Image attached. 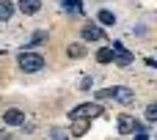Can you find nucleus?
Wrapping results in <instances>:
<instances>
[{
  "mask_svg": "<svg viewBox=\"0 0 157 140\" xmlns=\"http://www.w3.org/2000/svg\"><path fill=\"white\" fill-rule=\"evenodd\" d=\"M80 36H83V41H102V39H105V33H102V28H99L97 22H88V25H83Z\"/></svg>",
  "mask_w": 157,
  "mask_h": 140,
  "instance_id": "obj_6",
  "label": "nucleus"
},
{
  "mask_svg": "<svg viewBox=\"0 0 157 140\" xmlns=\"http://www.w3.org/2000/svg\"><path fill=\"white\" fill-rule=\"evenodd\" d=\"M132 127H135V118L130 113H121L119 116V135H132Z\"/></svg>",
  "mask_w": 157,
  "mask_h": 140,
  "instance_id": "obj_10",
  "label": "nucleus"
},
{
  "mask_svg": "<svg viewBox=\"0 0 157 140\" xmlns=\"http://www.w3.org/2000/svg\"><path fill=\"white\" fill-rule=\"evenodd\" d=\"M17 8L25 14V17H33L41 11V0H17Z\"/></svg>",
  "mask_w": 157,
  "mask_h": 140,
  "instance_id": "obj_8",
  "label": "nucleus"
},
{
  "mask_svg": "<svg viewBox=\"0 0 157 140\" xmlns=\"http://www.w3.org/2000/svg\"><path fill=\"white\" fill-rule=\"evenodd\" d=\"M3 124L6 127H25V110L22 107H6L3 110Z\"/></svg>",
  "mask_w": 157,
  "mask_h": 140,
  "instance_id": "obj_4",
  "label": "nucleus"
},
{
  "mask_svg": "<svg viewBox=\"0 0 157 140\" xmlns=\"http://www.w3.org/2000/svg\"><path fill=\"white\" fill-rule=\"evenodd\" d=\"M97 22H99V25H116V14L108 11V8H102V11L97 14Z\"/></svg>",
  "mask_w": 157,
  "mask_h": 140,
  "instance_id": "obj_12",
  "label": "nucleus"
},
{
  "mask_svg": "<svg viewBox=\"0 0 157 140\" xmlns=\"http://www.w3.org/2000/svg\"><path fill=\"white\" fill-rule=\"evenodd\" d=\"M110 50H113V63H116L119 69L132 66V61H135V58H132V52H130V50H124V44H121V41H113V44H110Z\"/></svg>",
  "mask_w": 157,
  "mask_h": 140,
  "instance_id": "obj_2",
  "label": "nucleus"
},
{
  "mask_svg": "<svg viewBox=\"0 0 157 140\" xmlns=\"http://www.w3.org/2000/svg\"><path fill=\"white\" fill-rule=\"evenodd\" d=\"M94 96H97V102H105V99H113V88H99V91H97Z\"/></svg>",
  "mask_w": 157,
  "mask_h": 140,
  "instance_id": "obj_16",
  "label": "nucleus"
},
{
  "mask_svg": "<svg viewBox=\"0 0 157 140\" xmlns=\"http://www.w3.org/2000/svg\"><path fill=\"white\" fill-rule=\"evenodd\" d=\"M146 121H157V105H149L146 107Z\"/></svg>",
  "mask_w": 157,
  "mask_h": 140,
  "instance_id": "obj_17",
  "label": "nucleus"
},
{
  "mask_svg": "<svg viewBox=\"0 0 157 140\" xmlns=\"http://www.w3.org/2000/svg\"><path fill=\"white\" fill-rule=\"evenodd\" d=\"M91 127V118H72V127H69V135L72 138H83Z\"/></svg>",
  "mask_w": 157,
  "mask_h": 140,
  "instance_id": "obj_7",
  "label": "nucleus"
},
{
  "mask_svg": "<svg viewBox=\"0 0 157 140\" xmlns=\"http://www.w3.org/2000/svg\"><path fill=\"white\" fill-rule=\"evenodd\" d=\"M17 11V3L14 0H0V22H8Z\"/></svg>",
  "mask_w": 157,
  "mask_h": 140,
  "instance_id": "obj_11",
  "label": "nucleus"
},
{
  "mask_svg": "<svg viewBox=\"0 0 157 140\" xmlns=\"http://www.w3.org/2000/svg\"><path fill=\"white\" fill-rule=\"evenodd\" d=\"M50 138H52V140H63V138H72V135H69V129L55 127V129H50Z\"/></svg>",
  "mask_w": 157,
  "mask_h": 140,
  "instance_id": "obj_15",
  "label": "nucleus"
},
{
  "mask_svg": "<svg viewBox=\"0 0 157 140\" xmlns=\"http://www.w3.org/2000/svg\"><path fill=\"white\" fill-rule=\"evenodd\" d=\"M63 6H66V11H77L80 8V0H66Z\"/></svg>",
  "mask_w": 157,
  "mask_h": 140,
  "instance_id": "obj_18",
  "label": "nucleus"
},
{
  "mask_svg": "<svg viewBox=\"0 0 157 140\" xmlns=\"http://www.w3.org/2000/svg\"><path fill=\"white\" fill-rule=\"evenodd\" d=\"M17 66H19V72H25V74H36V72L44 69V58H41L39 52L22 50V52L17 55Z\"/></svg>",
  "mask_w": 157,
  "mask_h": 140,
  "instance_id": "obj_1",
  "label": "nucleus"
},
{
  "mask_svg": "<svg viewBox=\"0 0 157 140\" xmlns=\"http://www.w3.org/2000/svg\"><path fill=\"white\" fill-rule=\"evenodd\" d=\"M0 138L6 140V138H11V135H8V132H6V129H0Z\"/></svg>",
  "mask_w": 157,
  "mask_h": 140,
  "instance_id": "obj_20",
  "label": "nucleus"
},
{
  "mask_svg": "<svg viewBox=\"0 0 157 140\" xmlns=\"http://www.w3.org/2000/svg\"><path fill=\"white\" fill-rule=\"evenodd\" d=\"M94 91V77H83L80 80V94H91Z\"/></svg>",
  "mask_w": 157,
  "mask_h": 140,
  "instance_id": "obj_14",
  "label": "nucleus"
},
{
  "mask_svg": "<svg viewBox=\"0 0 157 140\" xmlns=\"http://www.w3.org/2000/svg\"><path fill=\"white\" fill-rule=\"evenodd\" d=\"M113 99L119 102V105H135V91L132 88H127V85H116L113 88Z\"/></svg>",
  "mask_w": 157,
  "mask_h": 140,
  "instance_id": "obj_5",
  "label": "nucleus"
},
{
  "mask_svg": "<svg viewBox=\"0 0 157 140\" xmlns=\"http://www.w3.org/2000/svg\"><path fill=\"white\" fill-rule=\"evenodd\" d=\"M86 41H72L69 47H66V58H72V61H80V58H86Z\"/></svg>",
  "mask_w": 157,
  "mask_h": 140,
  "instance_id": "obj_9",
  "label": "nucleus"
},
{
  "mask_svg": "<svg viewBox=\"0 0 157 140\" xmlns=\"http://www.w3.org/2000/svg\"><path fill=\"white\" fill-rule=\"evenodd\" d=\"M97 61H99V63H113V50H110V47H102V50L97 52Z\"/></svg>",
  "mask_w": 157,
  "mask_h": 140,
  "instance_id": "obj_13",
  "label": "nucleus"
},
{
  "mask_svg": "<svg viewBox=\"0 0 157 140\" xmlns=\"http://www.w3.org/2000/svg\"><path fill=\"white\" fill-rule=\"evenodd\" d=\"M39 41H44V33H36V36L30 39V44H28V47H33V44H39Z\"/></svg>",
  "mask_w": 157,
  "mask_h": 140,
  "instance_id": "obj_19",
  "label": "nucleus"
},
{
  "mask_svg": "<svg viewBox=\"0 0 157 140\" xmlns=\"http://www.w3.org/2000/svg\"><path fill=\"white\" fill-rule=\"evenodd\" d=\"M99 113H102V105L99 102H86V105H77L69 113V118H97Z\"/></svg>",
  "mask_w": 157,
  "mask_h": 140,
  "instance_id": "obj_3",
  "label": "nucleus"
}]
</instances>
